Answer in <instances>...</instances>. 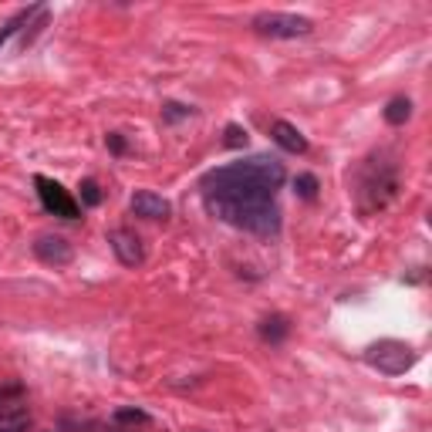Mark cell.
Masks as SVG:
<instances>
[{"label": "cell", "instance_id": "6da1fadb", "mask_svg": "<svg viewBox=\"0 0 432 432\" xmlns=\"http://www.w3.org/2000/svg\"><path fill=\"white\" fill-rule=\"evenodd\" d=\"M284 165L270 155H254L240 163L220 165L203 176V203L206 210L230 227L277 237L280 233V206L277 190L284 186Z\"/></svg>", "mask_w": 432, "mask_h": 432}, {"label": "cell", "instance_id": "7a4b0ae2", "mask_svg": "<svg viewBox=\"0 0 432 432\" xmlns=\"http://www.w3.org/2000/svg\"><path fill=\"white\" fill-rule=\"evenodd\" d=\"M365 361H369L375 371L381 375H406L412 365H416V351L412 344L395 341V338H381V341H371L365 348Z\"/></svg>", "mask_w": 432, "mask_h": 432}, {"label": "cell", "instance_id": "3957f363", "mask_svg": "<svg viewBox=\"0 0 432 432\" xmlns=\"http://www.w3.org/2000/svg\"><path fill=\"white\" fill-rule=\"evenodd\" d=\"M314 21L301 17V14H280V11H264L254 17V31L264 38H304L311 34Z\"/></svg>", "mask_w": 432, "mask_h": 432}, {"label": "cell", "instance_id": "277c9868", "mask_svg": "<svg viewBox=\"0 0 432 432\" xmlns=\"http://www.w3.org/2000/svg\"><path fill=\"white\" fill-rule=\"evenodd\" d=\"M34 186H38V196H41V203H44V210H51L54 216H64V220H78V203L68 196V192L54 182V179L48 176H38L34 179Z\"/></svg>", "mask_w": 432, "mask_h": 432}, {"label": "cell", "instance_id": "5b68a950", "mask_svg": "<svg viewBox=\"0 0 432 432\" xmlns=\"http://www.w3.org/2000/svg\"><path fill=\"white\" fill-rule=\"evenodd\" d=\"M108 247H112V254L118 257L122 267H142L145 264V247H142V240L132 230H125V227L112 230L108 233Z\"/></svg>", "mask_w": 432, "mask_h": 432}, {"label": "cell", "instance_id": "8992f818", "mask_svg": "<svg viewBox=\"0 0 432 432\" xmlns=\"http://www.w3.org/2000/svg\"><path fill=\"white\" fill-rule=\"evenodd\" d=\"M34 257L41 264H48V267H68L75 260V247L64 237H58V233H44V237L34 240Z\"/></svg>", "mask_w": 432, "mask_h": 432}, {"label": "cell", "instance_id": "52a82bcc", "mask_svg": "<svg viewBox=\"0 0 432 432\" xmlns=\"http://www.w3.org/2000/svg\"><path fill=\"white\" fill-rule=\"evenodd\" d=\"M132 213L139 216V220H169V213H173V206H169V200H163L159 192L153 190H139L135 196H132Z\"/></svg>", "mask_w": 432, "mask_h": 432}, {"label": "cell", "instance_id": "ba28073f", "mask_svg": "<svg viewBox=\"0 0 432 432\" xmlns=\"http://www.w3.org/2000/svg\"><path fill=\"white\" fill-rule=\"evenodd\" d=\"M270 139L277 142L284 153H291V155H304L307 153L304 132H301L297 125H291V122H284V118H277V122L270 125Z\"/></svg>", "mask_w": 432, "mask_h": 432}, {"label": "cell", "instance_id": "9c48e42d", "mask_svg": "<svg viewBox=\"0 0 432 432\" xmlns=\"http://www.w3.org/2000/svg\"><path fill=\"white\" fill-rule=\"evenodd\" d=\"M260 338L264 341H270V344H280L287 334H291V324H287V318L284 314H270V318H264L260 321Z\"/></svg>", "mask_w": 432, "mask_h": 432}, {"label": "cell", "instance_id": "30bf717a", "mask_svg": "<svg viewBox=\"0 0 432 432\" xmlns=\"http://www.w3.org/2000/svg\"><path fill=\"white\" fill-rule=\"evenodd\" d=\"M408 118H412V102L408 98L398 95V98H392V102L385 105V122L389 125H406Z\"/></svg>", "mask_w": 432, "mask_h": 432}, {"label": "cell", "instance_id": "8fae6325", "mask_svg": "<svg viewBox=\"0 0 432 432\" xmlns=\"http://www.w3.org/2000/svg\"><path fill=\"white\" fill-rule=\"evenodd\" d=\"M115 422H118V426H149V422H153V416H149L145 408L122 406V408H115Z\"/></svg>", "mask_w": 432, "mask_h": 432}, {"label": "cell", "instance_id": "7c38bea8", "mask_svg": "<svg viewBox=\"0 0 432 432\" xmlns=\"http://www.w3.org/2000/svg\"><path fill=\"white\" fill-rule=\"evenodd\" d=\"M318 190H321L318 176H311V173H301V176H294V192H297L301 200H318Z\"/></svg>", "mask_w": 432, "mask_h": 432}, {"label": "cell", "instance_id": "4fadbf2b", "mask_svg": "<svg viewBox=\"0 0 432 432\" xmlns=\"http://www.w3.org/2000/svg\"><path fill=\"white\" fill-rule=\"evenodd\" d=\"M27 429V412L17 408V412H0V432H24Z\"/></svg>", "mask_w": 432, "mask_h": 432}, {"label": "cell", "instance_id": "5bb4252c", "mask_svg": "<svg viewBox=\"0 0 432 432\" xmlns=\"http://www.w3.org/2000/svg\"><path fill=\"white\" fill-rule=\"evenodd\" d=\"M41 11H44V7H27V11H21V14H17V17H14V21H7V24L0 27V48H4V41L11 38L14 31H17V27H21V24H27V21H31L34 14H41Z\"/></svg>", "mask_w": 432, "mask_h": 432}, {"label": "cell", "instance_id": "9a60e30c", "mask_svg": "<svg viewBox=\"0 0 432 432\" xmlns=\"http://www.w3.org/2000/svg\"><path fill=\"white\" fill-rule=\"evenodd\" d=\"M78 200H81V206H98V203H102V190H98V182H95V179H85V182L78 186Z\"/></svg>", "mask_w": 432, "mask_h": 432}, {"label": "cell", "instance_id": "2e32d148", "mask_svg": "<svg viewBox=\"0 0 432 432\" xmlns=\"http://www.w3.org/2000/svg\"><path fill=\"white\" fill-rule=\"evenodd\" d=\"M192 108H186V105H179V102H169L163 108V118L165 122H179V118H190Z\"/></svg>", "mask_w": 432, "mask_h": 432}, {"label": "cell", "instance_id": "e0dca14e", "mask_svg": "<svg viewBox=\"0 0 432 432\" xmlns=\"http://www.w3.org/2000/svg\"><path fill=\"white\" fill-rule=\"evenodd\" d=\"M223 142H227L230 149H240V145H247V132L240 125H227V139Z\"/></svg>", "mask_w": 432, "mask_h": 432}, {"label": "cell", "instance_id": "ac0fdd59", "mask_svg": "<svg viewBox=\"0 0 432 432\" xmlns=\"http://www.w3.org/2000/svg\"><path fill=\"white\" fill-rule=\"evenodd\" d=\"M24 395V385L21 381H11V385H0V406L11 402V398H21Z\"/></svg>", "mask_w": 432, "mask_h": 432}, {"label": "cell", "instance_id": "d6986e66", "mask_svg": "<svg viewBox=\"0 0 432 432\" xmlns=\"http://www.w3.org/2000/svg\"><path fill=\"white\" fill-rule=\"evenodd\" d=\"M105 142H108V149H112L115 155H125V139H122V135H118V132H108V135H105Z\"/></svg>", "mask_w": 432, "mask_h": 432}, {"label": "cell", "instance_id": "ffe728a7", "mask_svg": "<svg viewBox=\"0 0 432 432\" xmlns=\"http://www.w3.org/2000/svg\"><path fill=\"white\" fill-rule=\"evenodd\" d=\"M48 432H51V429H48Z\"/></svg>", "mask_w": 432, "mask_h": 432}]
</instances>
